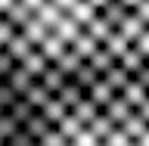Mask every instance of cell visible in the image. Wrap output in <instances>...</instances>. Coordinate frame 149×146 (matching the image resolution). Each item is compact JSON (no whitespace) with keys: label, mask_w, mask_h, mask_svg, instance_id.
<instances>
[{"label":"cell","mask_w":149,"mask_h":146,"mask_svg":"<svg viewBox=\"0 0 149 146\" xmlns=\"http://www.w3.org/2000/svg\"><path fill=\"white\" fill-rule=\"evenodd\" d=\"M127 16H130V9L124 6L121 0H112L109 6L102 9V19H106V25H109L112 31H118V28H121V22H124Z\"/></svg>","instance_id":"obj_1"},{"label":"cell","mask_w":149,"mask_h":146,"mask_svg":"<svg viewBox=\"0 0 149 146\" xmlns=\"http://www.w3.org/2000/svg\"><path fill=\"white\" fill-rule=\"evenodd\" d=\"M130 115H134V109H130V106H127L124 100H121V96H115V100H112L109 106H106V118H109L112 124H115V128H121V124H124V121H127Z\"/></svg>","instance_id":"obj_2"},{"label":"cell","mask_w":149,"mask_h":146,"mask_svg":"<svg viewBox=\"0 0 149 146\" xmlns=\"http://www.w3.org/2000/svg\"><path fill=\"white\" fill-rule=\"evenodd\" d=\"M137 146H149V131H146V134H143V137L137 140Z\"/></svg>","instance_id":"obj_15"},{"label":"cell","mask_w":149,"mask_h":146,"mask_svg":"<svg viewBox=\"0 0 149 146\" xmlns=\"http://www.w3.org/2000/svg\"><path fill=\"white\" fill-rule=\"evenodd\" d=\"M121 131L127 134V140H130V143H137V140H140V137H143V134L149 131V124H146L143 118H140L137 112H134V115H130V118L124 121V124H121Z\"/></svg>","instance_id":"obj_6"},{"label":"cell","mask_w":149,"mask_h":146,"mask_svg":"<svg viewBox=\"0 0 149 146\" xmlns=\"http://www.w3.org/2000/svg\"><path fill=\"white\" fill-rule=\"evenodd\" d=\"M102 81H106V87H112V90H124V87H127V81H130V75L121 72L118 65H112L109 72H106V78H102Z\"/></svg>","instance_id":"obj_7"},{"label":"cell","mask_w":149,"mask_h":146,"mask_svg":"<svg viewBox=\"0 0 149 146\" xmlns=\"http://www.w3.org/2000/svg\"><path fill=\"white\" fill-rule=\"evenodd\" d=\"M112 65H115V59H112V56L106 53V50H102V47H100V50H96V53L90 56V68H93L96 75H100V72H109Z\"/></svg>","instance_id":"obj_8"},{"label":"cell","mask_w":149,"mask_h":146,"mask_svg":"<svg viewBox=\"0 0 149 146\" xmlns=\"http://www.w3.org/2000/svg\"><path fill=\"white\" fill-rule=\"evenodd\" d=\"M143 31H146V25H143V22H140V19L134 16V13H130V16L124 19V22H121V28H118V34L124 37V41H127L130 47H134V41H137V37L143 34Z\"/></svg>","instance_id":"obj_5"},{"label":"cell","mask_w":149,"mask_h":146,"mask_svg":"<svg viewBox=\"0 0 149 146\" xmlns=\"http://www.w3.org/2000/svg\"><path fill=\"white\" fill-rule=\"evenodd\" d=\"M130 146H137V143H130Z\"/></svg>","instance_id":"obj_16"},{"label":"cell","mask_w":149,"mask_h":146,"mask_svg":"<svg viewBox=\"0 0 149 146\" xmlns=\"http://www.w3.org/2000/svg\"><path fill=\"white\" fill-rule=\"evenodd\" d=\"M134 16H137L140 22H143V25L149 28V0H143V3H140L137 9H134Z\"/></svg>","instance_id":"obj_12"},{"label":"cell","mask_w":149,"mask_h":146,"mask_svg":"<svg viewBox=\"0 0 149 146\" xmlns=\"http://www.w3.org/2000/svg\"><path fill=\"white\" fill-rule=\"evenodd\" d=\"M74 75H78V87H93V84L100 81V78H96V72H93L90 65H81Z\"/></svg>","instance_id":"obj_9"},{"label":"cell","mask_w":149,"mask_h":146,"mask_svg":"<svg viewBox=\"0 0 149 146\" xmlns=\"http://www.w3.org/2000/svg\"><path fill=\"white\" fill-rule=\"evenodd\" d=\"M134 50H137V53H140V56H143V59L149 62V28H146V31H143V34L137 37V41H134Z\"/></svg>","instance_id":"obj_10"},{"label":"cell","mask_w":149,"mask_h":146,"mask_svg":"<svg viewBox=\"0 0 149 146\" xmlns=\"http://www.w3.org/2000/svg\"><path fill=\"white\" fill-rule=\"evenodd\" d=\"M121 3H124V6H127V9H130V13H134V9H137V6H140V3H143V0H121Z\"/></svg>","instance_id":"obj_14"},{"label":"cell","mask_w":149,"mask_h":146,"mask_svg":"<svg viewBox=\"0 0 149 146\" xmlns=\"http://www.w3.org/2000/svg\"><path fill=\"white\" fill-rule=\"evenodd\" d=\"M134 81H137V84H140V87H143V90H146V93H149V62H146V65H143V68H140V72H137V75H134Z\"/></svg>","instance_id":"obj_11"},{"label":"cell","mask_w":149,"mask_h":146,"mask_svg":"<svg viewBox=\"0 0 149 146\" xmlns=\"http://www.w3.org/2000/svg\"><path fill=\"white\" fill-rule=\"evenodd\" d=\"M121 68V72H127L130 78H134V75L140 72V68H143V65H146V59H143V56L137 53V50H134V47H130V50H124V53L118 56V62H115Z\"/></svg>","instance_id":"obj_3"},{"label":"cell","mask_w":149,"mask_h":146,"mask_svg":"<svg viewBox=\"0 0 149 146\" xmlns=\"http://www.w3.org/2000/svg\"><path fill=\"white\" fill-rule=\"evenodd\" d=\"M146 96H149V93L143 90V87H140V84L134 81V78H130V81H127V87H124V90H121V100L127 103V106H130V109H134V112H137L140 106H143V103H146Z\"/></svg>","instance_id":"obj_4"},{"label":"cell","mask_w":149,"mask_h":146,"mask_svg":"<svg viewBox=\"0 0 149 146\" xmlns=\"http://www.w3.org/2000/svg\"><path fill=\"white\" fill-rule=\"evenodd\" d=\"M137 115H140V118H143V121L149 124V96H146V103H143V106L137 109Z\"/></svg>","instance_id":"obj_13"}]
</instances>
